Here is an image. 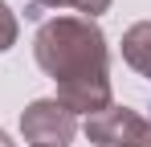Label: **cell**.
I'll list each match as a JSON object with an SVG mask.
<instances>
[{
  "label": "cell",
  "mask_w": 151,
  "mask_h": 147,
  "mask_svg": "<svg viewBox=\"0 0 151 147\" xmlns=\"http://www.w3.org/2000/svg\"><path fill=\"white\" fill-rule=\"evenodd\" d=\"M37 66L57 82V102L70 115H102L110 106V49L94 21L53 17L33 37Z\"/></svg>",
  "instance_id": "obj_1"
},
{
  "label": "cell",
  "mask_w": 151,
  "mask_h": 147,
  "mask_svg": "<svg viewBox=\"0 0 151 147\" xmlns=\"http://www.w3.org/2000/svg\"><path fill=\"white\" fill-rule=\"evenodd\" d=\"M86 139L98 147H151V115L110 102L102 115L86 119Z\"/></svg>",
  "instance_id": "obj_2"
},
{
  "label": "cell",
  "mask_w": 151,
  "mask_h": 147,
  "mask_svg": "<svg viewBox=\"0 0 151 147\" xmlns=\"http://www.w3.org/2000/svg\"><path fill=\"white\" fill-rule=\"evenodd\" d=\"M21 131L33 147H70L78 135V115H70L57 98H37L21 115Z\"/></svg>",
  "instance_id": "obj_3"
},
{
  "label": "cell",
  "mask_w": 151,
  "mask_h": 147,
  "mask_svg": "<svg viewBox=\"0 0 151 147\" xmlns=\"http://www.w3.org/2000/svg\"><path fill=\"white\" fill-rule=\"evenodd\" d=\"M123 61L143 78H151V21H139L123 33Z\"/></svg>",
  "instance_id": "obj_4"
},
{
  "label": "cell",
  "mask_w": 151,
  "mask_h": 147,
  "mask_svg": "<svg viewBox=\"0 0 151 147\" xmlns=\"http://www.w3.org/2000/svg\"><path fill=\"white\" fill-rule=\"evenodd\" d=\"M37 8H78L86 21H94V17H102L106 8H110V0H33Z\"/></svg>",
  "instance_id": "obj_5"
},
{
  "label": "cell",
  "mask_w": 151,
  "mask_h": 147,
  "mask_svg": "<svg viewBox=\"0 0 151 147\" xmlns=\"http://www.w3.org/2000/svg\"><path fill=\"white\" fill-rule=\"evenodd\" d=\"M12 45H17V12L0 0V53L12 49Z\"/></svg>",
  "instance_id": "obj_6"
},
{
  "label": "cell",
  "mask_w": 151,
  "mask_h": 147,
  "mask_svg": "<svg viewBox=\"0 0 151 147\" xmlns=\"http://www.w3.org/2000/svg\"><path fill=\"white\" fill-rule=\"evenodd\" d=\"M0 147H17V143H12V139H8V135H4V131H0Z\"/></svg>",
  "instance_id": "obj_7"
}]
</instances>
